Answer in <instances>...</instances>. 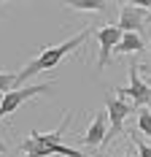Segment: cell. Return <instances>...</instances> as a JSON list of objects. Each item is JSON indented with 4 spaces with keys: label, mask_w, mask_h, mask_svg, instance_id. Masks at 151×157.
I'll return each instance as SVG.
<instances>
[{
    "label": "cell",
    "mask_w": 151,
    "mask_h": 157,
    "mask_svg": "<svg viewBox=\"0 0 151 157\" xmlns=\"http://www.w3.org/2000/svg\"><path fill=\"white\" fill-rule=\"evenodd\" d=\"M92 35V27H87V30H81V33H76L73 38H68L65 44H57V46H46L38 57H32L30 63L24 65L19 73H16V81H14V87H24V81L32 76H38V73H43V71H49V68H57V65L70 54V52H76V49L81 46L87 38Z\"/></svg>",
    "instance_id": "cell-1"
},
{
    "label": "cell",
    "mask_w": 151,
    "mask_h": 157,
    "mask_svg": "<svg viewBox=\"0 0 151 157\" xmlns=\"http://www.w3.org/2000/svg\"><path fill=\"white\" fill-rule=\"evenodd\" d=\"M51 87H54V81H43V84H32V87H14V90L3 92V95H0V122H3L6 117H11L14 111H19V106H24L30 98L49 92Z\"/></svg>",
    "instance_id": "cell-2"
},
{
    "label": "cell",
    "mask_w": 151,
    "mask_h": 157,
    "mask_svg": "<svg viewBox=\"0 0 151 157\" xmlns=\"http://www.w3.org/2000/svg\"><path fill=\"white\" fill-rule=\"evenodd\" d=\"M138 71H140V65L130 63V65H127V73H130V87H119V90H116V95H119V98L130 100L132 111L151 106V84H146V81L140 78V73H138Z\"/></svg>",
    "instance_id": "cell-3"
},
{
    "label": "cell",
    "mask_w": 151,
    "mask_h": 157,
    "mask_svg": "<svg viewBox=\"0 0 151 157\" xmlns=\"http://www.w3.org/2000/svg\"><path fill=\"white\" fill-rule=\"evenodd\" d=\"M19 152H22V157H51V155H60V157H89L84 155V152H78V149H73V146H68V144H43L38 141L35 136H30L27 141H22V146H19Z\"/></svg>",
    "instance_id": "cell-4"
},
{
    "label": "cell",
    "mask_w": 151,
    "mask_h": 157,
    "mask_svg": "<svg viewBox=\"0 0 151 157\" xmlns=\"http://www.w3.org/2000/svg\"><path fill=\"white\" fill-rule=\"evenodd\" d=\"M105 114H108V138L105 141H111V138H116L121 133V127H124V119L132 114V106H130V100H124V98H119V95H108L105 98Z\"/></svg>",
    "instance_id": "cell-5"
},
{
    "label": "cell",
    "mask_w": 151,
    "mask_h": 157,
    "mask_svg": "<svg viewBox=\"0 0 151 157\" xmlns=\"http://www.w3.org/2000/svg\"><path fill=\"white\" fill-rule=\"evenodd\" d=\"M119 38H121V30L116 27V25H108V27H100V30H97V44H100L97 68H100V71L108 68L111 54H113V49H116V44H119Z\"/></svg>",
    "instance_id": "cell-6"
},
{
    "label": "cell",
    "mask_w": 151,
    "mask_h": 157,
    "mask_svg": "<svg viewBox=\"0 0 151 157\" xmlns=\"http://www.w3.org/2000/svg\"><path fill=\"white\" fill-rule=\"evenodd\" d=\"M149 22V14H146V8H138V6H124L119 11V27L121 33H138L143 30V25Z\"/></svg>",
    "instance_id": "cell-7"
},
{
    "label": "cell",
    "mask_w": 151,
    "mask_h": 157,
    "mask_svg": "<svg viewBox=\"0 0 151 157\" xmlns=\"http://www.w3.org/2000/svg\"><path fill=\"white\" fill-rule=\"evenodd\" d=\"M108 138V114L105 111H97L94 114V119H92V125L87 127V133H84V146H89V149H94V146H103Z\"/></svg>",
    "instance_id": "cell-8"
},
{
    "label": "cell",
    "mask_w": 151,
    "mask_h": 157,
    "mask_svg": "<svg viewBox=\"0 0 151 157\" xmlns=\"http://www.w3.org/2000/svg\"><path fill=\"white\" fill-rule=\"evenodd\" d=\"M143 38L138 35V33H121L119 44L113 49V54H138V52H143Z\"/></svg>",
    "instance_id": "cell-9"
},
{
    "label": "cell",
    "mask_w": 151,
    "mask_h": 157,
    "mask_svg": "<svg viewBox=\"0 0 151 157\" xmlns=\"http://www.w3.org/2000/svg\"><path fill=\"white\" fill-rule=\"evenodd\" d=\"M65 6H70L76 11H94V14H103L108 8L105 0H62Z\"/></svg>",
    "instance_id": "cell-10"
},
{
    "label": "cell",
    "mask_w": 151,
    "mask_h": 157,
    "mask_svg": "<svg viewBox=\"0 0 151 157\" xmlns=\"http://www.w3.org/2000/svg\"><path fill=\"white\" fill-rule=\"evenodd\" d=\"M138 130L151 138V111L149 109H138Z\"/></svg>",
    "instance_id": "cell-11"
},
{
    "label": "cell",
    "mask_w": 151,
    "mask_h": 157,
    "mask_svg": "<svg viewBox=\"0 0 151 157\" xmlns=\"http://www.w3.org/2000/svg\"><path fill=\"white\" fill-rule=\"evenodd\" d=\"M16 73L19 71H0V95L3 92H8V90H14V81H16Z\"/></svg>",
    "instance_id": "cell-12"
},
{
    "label": "cell",
    "mask_w": 151,
    "mask_h": 157,
    "mask_svg": "<svg viewBox=\"0 0 151 157\" xmlns=\"http://www.w3.org/2000/svg\"><path fill=\"white\" fill-rule=\"evenodd\" d=\"M135 146H138V155H140V157H151V146H149V144L135 141Z\"/></svg>",
    "instance_id": "cell-13"
},
{
    "label": "cell",
    "mask_w": 151,
    "mask_h": 157,
    "mask_svg": "<svg viewBox=\"0 0 151 157\" xmlns=\"http://www.w3.org/2000/svg\"><path fill=\"white\" fill-rule=\"evenodd\" d=\"M127 6H138V8H151V0H121Z\"/></svg>",
    "instance_id": "cell-14"
},
{
    "label": "cell",
    "mask_w": 151,
    "mask_h": 157,
    "mask_svg": "<svg viewBox=\"0 0 151 157\" xmlns=\"http://www.w3.org/2000/svg\"><path fill=\"white\" fill-rule=\"evenodd\" d=\"M3 152H6V144H3V141H0V155H3Z\"/></svg>",
    "instance_id": "cell-15"
},
{
    "label": "cell",
    "mask_w": 151,
    "mask_h": 157,
    "mask_svg": "<svg viewBox=\"0 0 151 157\" xmlns=\"http://www.w3.org/2000/svg\"><path fill=\"white\" fill-rule=\"evenodd\" d=\"M0 3H8V0H0Z\"/></svg>",
    "instance_id": "cell-16"
},
{
    "label": "cell",
    "mask_w": 151,
    "mask_h": 157,
    "mask_svg": "<svg viewBox=\"0 0 151 157\" xmlns=\"http://www.w3.org/2000/svg\"><path fill=\"white\" fill-rule=\"evenodd\" d=\"M149 22H151V14H149Z\"/></svg>",
    "instance_id": "cell-17"
}]
</instances>
